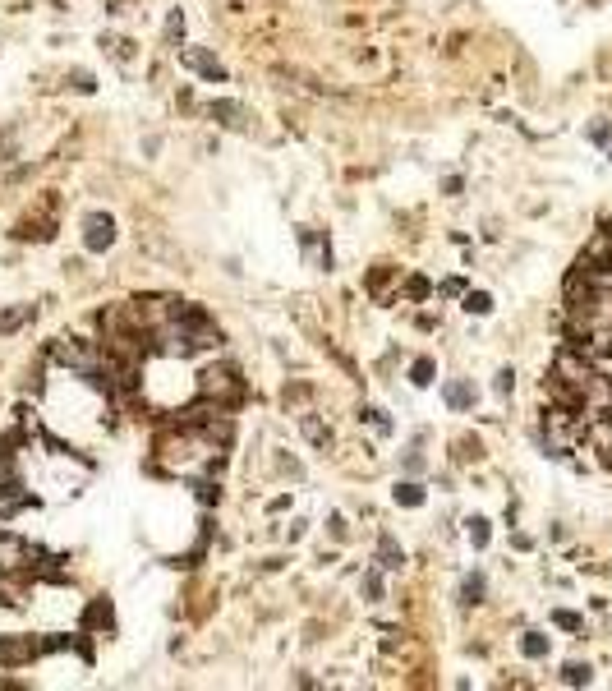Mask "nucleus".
Masks as SVG:
<instances>
[{
  "label": "nucleus",
  "instance_id": "obj_1",
  "mask_svg": "<svg viewBox=\"0 0 612 691\" xmlns=\"http://www.w3.org/2000/svg\"><path fill=\"white\" fill-rule=\"evenodd\" d=\"M199 392H203V401L235 406V401L245 397V383H240L235 364H212V369H203V373H199Z\"/></svg>",
  "mask_w": 612,
  "mask_h": 691
},
{
  "label": "nucleus",
  "instance_id": "obj_2",
  "mask_svg": "<svg viewBox=\"0 0 612 691\" xmlns=\"http://www.w3.org/2000/svg\"><path fill=\"white\" fill-rule=\"evenodd\" d=\"M37 553H42V549H32L28 539L5 535V530H0V571H28Z\"/></svg>",
  "mask_w": 612,
  "mask_h": 691
},
{
  "label": "nucleus",
  "instance_id": "obj_3",
  "mask_svg": "<svg viewBox=\"0 0 612 691\" xmlns=\"http://www.w3.org/2000/svg\"><path fill=\"white\" fill-rule=\"evenodd\" d=\"M83 245H88L92 254H102V249L115 245V221H111V212H88V221H83Z\"/></svg>",
  "mask_w": 612,
  "mask_h": 691
},
{
  "label": "nucleus",
  "instance_id": "obj_4",
  "mask_svg": "<svg viewBox=\"0 0 612 691\" xmlns=\"http://www.w3.org/2000/svg\"><path fill=\"white\" fill-rule=\"evenodd\" d=\"M37 650H42V645L32 641V636H23V641H19V636H0V663H5V668H14V663H28Z\"/></svg>",
  "mask_w": 612,
  "mask_h": 691
},
{
  "label": "nucleus",
  "instance_id": "obj_5",
  "mask_svg": "<svg viewBox=\"0 0 612 691\" xmlns=\"http://www.w3.org/2000/svg\"><path fill=\"white\" fill-rule=\"evenodd\" d=\"M28 503H32V493H23L19 484H0V516H5V521H10L14 512H23Z\"/></svg>",
  "mask_w": 612,
  "mask_h": 691
},
{
  "label": "nucleus",
  "instance_id": "obj_6",
  "mask_svg": "<svg viewBox=\"0 0 612 691\" xmlns=\"http://www.w3.org/2000/svg\"><path fill=\"white\" fill-rule=\"evenodd\" d=\"M378 567H387V571H400V567H405V553H400V544H396L392 535L378 539Z\"/></svg>",
  "mask_w": 612,
  "mask_h": 691
},
{
  "label": "nucleus",
  "instance_id": "obj_7",
  "mask_svg": "<svg viewBox=\"0 0 612 691\" xmlns=\"http://www.w3.org/2000/svg\"><path fill=\"white\" fill-rule=\"evenodd\" d=\"M184 65H194V69H203V74L212 78V83H221V78H226L221 61H212V56H203V51H184Z\"/></svg>",
  "mask_w": 612,
  "mask_h": 691
},
{
  "label": "nucleus",
  "instance_id": "obj_8",
  "mask_svg": "<svg viewBox=\"0 0 612 691\" xmlns=\"http://www.w3.org/2000/svg\"><path fill=\"white\" fill-rule=\"evenodd\" d=\"M396 503L400 507H424V489H419L414 479H405V484H396Z\"/></svg>",
  "mask_w": 612,
  "mask_h": 691
},
{
  "label": "nucleus",
  "instance_id": "obj_9",
  "mask_svg": "<svg viewBox=\"0 0 612 691\" xmlns=\"http://www.w3.org/2000/svg\"><path fill=\"white\" fill-rule=\"evenodd\" d=\"M299 429H304V438H308V443H318V447H327V443H332V433L322 429V424L313 419V415H304V419H299Z\"/></svg>",
  "mask_w": 612,
  "mask_h": 691
},
{
  "label": "nucleus",
  "instance_id": "obj_10",
  "mask_svg": "<svg viewBox=\"0 0 612 691\" xmlns=\"http://www.w3.org/2000/svg\"><path fill=\"white\" fill-rule=\"evenodd\" d=\"M521 650L530 655V659H543V655H548V636H539V631H525Z\"/></svg>",
  "mask_w": 612,
  "mask_h": 691
},
{
  "label": "nucleus",
  "instance_id": "obj_11",
  "mask_svg": "<svg viewBox=\"0 0 612 691\" xmlns=\"http://www.w3.org/2000/svg\"><path fill=\"white\" fill-rule=\"evenodd\" d=\"M446 401H451L456 410H465V406L475 401V387H470V383H451V387H446Z\"/></svg>",
  "mask_w": 612,
  "mask_h": 691
},
{
  "label": "nucleus",
  "instance_id": "obj_12",
  "mask_svg": "<svg viewBox=\"0 0 612 691\" xmlns=\"http://www.w3.org/2000/svg\"><path fill=\"white\" fill-rule=\"evenodd\" d=\"M207 116H212V120H221V124H235L240 102H212V107H207Z\"/></svg>",
  "mask_w": 612,
  "mask_h": 691
},
{
  "label": "nucleus",
  "instance_id": "obj_13",
  "mask_svg": "<svg viewBox=\"0 0 612 691\" xmlns=\"http://www.w3.org/2000/svg\"><path fill=\"white\" fill-rule=\"evenodd\" d=\"M32 318V305H23V309H10V314H0V332H14L19 322H28Z\"/></svg>",
  "mask_w": 612,
  "mask_h": 691
},
{
  "label": "nucleus",
  "instance_id": "obj_14",
  "mask_svg": "<svg viewBox=\"0 0 612 691\" xmlns=\"http://www.w3.org/2000/svg\"><path fill=\"white\" fill-rule=\"evenodd\" d=\"M410 383H414V387H429V383H433V360H414Z\"/></svg>",
  "mask_w": 612,
  "mask_h": 691
},
{
  "label": "nucleus",
  "instance_id": "obj_15",
  "mask_svg": "<svg viewBox=\"0 0 612 691\" xmlns=\"http://www.w3.org/2000/svg\"><path fill=\"white\" fill-rule=\"evenodd\" d=\"M479 599H484V576L475 571V576H465V604H479Z\"/></svg>",
  "mask_w": 612,
  "mask_h": 691
},
{
  "label": "nucleus",
  "instance_id": "obj_16",
  "mask_svg": "<svg viewBox=\"0 0 612 691\" xmlns=\"http://www.w3.org/2000/svg\"><path fill=\"white\" fill-rule=\"evenodd\" d=\"M571 682V687H585L589 682V663H567V673H562Z\"/></svg>",
  "mask_w": 612,
  "mask_h": 691
},
{
  "label": "nucleus",
  "instance_id": "obj_17",
  "mask_svg": "<svg viewBox=\"0 0 612 691\" xmlns=\"http://www.w3.org/2000/svg\"><path fill=\"white\" fill-rule=\"evenodd\" d=\"M465 309H470V314H488L492 300H488L484 291H470V295H465Z\"/></svg>",
  "mask_w": 612,
  "mask_h": 691
},
{
  "label": "nucleus",
  "instance_id": "obj_18",
  "mask_svg": "<svg viewBox=\"0 0 612 691\" xmlns=\"http://www.w3.org/2000/svg\"><path fill=\"white\" fill-rule=\"evenodd\" d=\"M470 539H475V549H484V544H488V521H484V516H475V521H470Z\"/></svg>",
  "mask_w": 612,
  "mask_h": 691
},
{
  "label": "nucleus",
  "instance_id": "obj_19",
  "mask_svg": "<svg viewBox=\"0 0 612 691\" xmlns=\"http://www.w3.org/2000/svg\"><path fill=\"white\" fill-rule=\"evenodd\" d=\"M364 595L368 599H383V576H378V571H368V576H364Z\"/></svg>",
  "mask_w": 612,
  "mask_h": 691
},
{
  "label": "nucleus",
  "instance_id": "obj_20",
  "mask_svg": "<svg viewBox=\"0 0 612 691\" xmlns=\"http://www.w3.org/2000/svg\"><path fill=\"white\" fill-rule=\"evenodd\" d=\"M364 419H368V424H373L378 433H392V424H387V415H383V410H373V406H368V410H364Z\"/></svg>",
  "mask_w": 612,
  "mask_h": 691
},
{
  "label": "nucleus",
  "instance_id": "obj_21",
  "mask_svg": "<svg viewBox=\"0 0 612 691\" xmlns=\"http://www.w3.org/2000/svg\"><path fill=\"white\" fill-rule=\"evenodd\" d=\"M557 627H567V631H580V617H576V613H562V608H557Z\"/></svg>",
  "mask_w": 612,
  "mask_h": 691
},
{
  "label": "nucleus",
  "instance_id": "obj_22",
  "mask_svg": "<svg viewBox=\"0 0 612 691\" xmlns=\"http://www.w3.org/2000/svg\"><path fill=\"white\" fill-rule=\"evenodd\" d=\"M410 295H414V300H424V295H429V281H424V276H410Z\"/></svg>",
  "mask_w": 612,
  "mask_h": 691
},
{
  "label": "nucleus",
  "instance_id": "obj_23",
  "mask_svg": "<svg viewBox=\"0 0 612 691\" xmlns=\"http://www.w3.org/2000/svg\"><path fill=\"white\" fill-rule=\"evenodd\" d=\"M184 32V19L180 14H170V23H166V37H180Z\"/></svg>",
  "mask_w": 612,
  "mask_h": 691
},
{
  "label": "nucleus",
  "instance_id": "obj_24",
  "mask_svg": "<svg viewBox=\"0 0 612 691\" xmlns=\"http://www.w3.org/2000/svg\"><path fill=\"white\" fill-rule=\"evenodd\" d=\"M497 392H502V397L511 392V369H502V373H497Z\"/></svg>",
  "mask_w": 612,
  "mask_h": 691
}]
</instances>
